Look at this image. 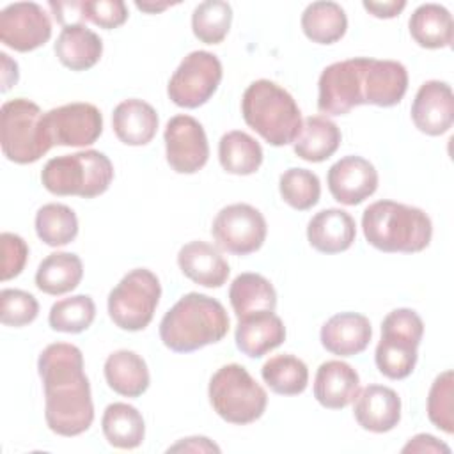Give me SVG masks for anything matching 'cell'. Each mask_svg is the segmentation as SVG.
<instances>
[{"instance_id":"obj_20","label":"cell","mask_w":454,"mask_h":454,"mask_svg":"<svg viewBox=\"0 0 454 454\" xmlns=\"http://www.w3.org/2000/svg\"><path fill=\"white\" fill-rule=\"evenodd\" d=\"M360 390L358 372L346 362L328 360L317 367L314 397L328 410H342L351 404Z\"/></svg>"},{"instance_id":"obj_29","label":"cell","mask_w":454,"mask_h":454,"mask_svg":"<svg viewBox=\"0 0 454 454\" xmlns=\"http://www.w3.org/2000/svg\"><path fill=\"white\" fill-rule=\"evenodd\" d=\"M229 300L238 319L259 312H275L277 307L275 287L259 273L238 275L231 284Z\"/></svg>"},{"instance_id":"obj_27","label":"cell","mask_w":454,"mask_h":454,"mask_svg":"<svg viewBox=\"0 0 454 454\" xmlns=\"http://www.w3.org/2000/svg\"><path fill=\"white\" fill-rule=\"evenodd\" d=\"M103 369L108 387L124 397H140L151 381L145 360L129 349L108 355Z\"/></svg>"},{"instance_id":"obj_17","label":"cell","mask_w":454,"mask_h":454,"mask_svg":"<svg viewBox=\"0 0 454 454\" xmlns=\"http://www.w3.org/2000/svg\"><path fill=\"white\" fill-rule=\"evenodd\" d=\"M411 121L419 131L438 137L450 129L454 122V96L447 82H424L411 103Z\"/></svg>"},{"instance_id":"obj_37","label":"cell","mask_w":454,"mask_h":454,"mask_svg":"<svg viewBox=\"0 0 454 454\" xmlns=\"http://www.w3.org/2000/svg\"><path fill=\"white\" fill-rule=\"evenodd\" d=\"M96 317V305L89 294H74L55 301L48 314V323L55 332L80 333Z\"/></svg>"},{"instance_id":"obj_25","label":"cell","mask_w":454,"mask_h":454,"mask_svg":"<svg viewBox=\"0 0 454 454\" xmlns=\"http://www.w3.org/2000/svg\"><path fill=\"white\" fill-rule=\"evenodd\" d=\"M156 110L142 99L121 101L112 114L115 137L126 145H145L158 131Z\"/></svg>"},{"instance_id":"obj_30","label":"cell","mask_w":454,"mask_h":454,"mask_svg":"<svg viewBox=\"0 0 454 454\" xmlns=\"http://www.w3.org/2000/svg\"><path fill=\"white\" fill-rule=\"evenodd\" d=\"M408 27L413 41L422 48H447L452 43V16L440 4L419 5L410 16Z\"/></svg>"},{"instance_id":"obj_44","label":"cell","mask_w":454,"mask_h":454,"mask_svg":"<svg viewBox=\"0 0 454 454\" xmlns=\"http://www.w3.org/2000/svg\"><path fill=\"white\" fill-rule=\"evenodd\" d=\"M403 452H433V454H450L449 445H445L443 442H440L438 438H434L433 434L427 433H420L415 434L413 438H410V442L403 447Z\"/></svg>"},{"instance_id":"obj_34","label":"cell","mask_w":454,"mask_h":454,"mask_svg":"<svg viewBox=\"0 0 454 454\" xmlns=\"http://www.w3.org/2000/svg\"><path fill=\"white\" fill-rule=\"evenodd\" d=\"M218 160L225 172L234 176H250L262 163L261 144L245 131L225 133L218 142Z\"/></svg>"},{"instance_id":"obj_41","label":"cell","mask_w":454,"mask_h":454,"mask_svg":"<svg viewBox=\"0 0 454 454\" xmlns=\"http://www.w3.org/2000/svg\"><path fill=\"white\" fill-rule=\"evenodd\" d=\"M39 314V303L34 294L23 289H2L0 293V319L5 326H25Z\"/></svg>"},{"instance_id":"obj_1","label":"cell","mask_w":454,"mask_h":454,"mask_svg":"<svg viewBox=\"0 0 454 454\" xmlns=\"http://www.w3.org/2000/svg\"><path fill=\"white\" fill-rule=\"evenodd\" d=\"M37 372L44 387L48 427L60 436L85 433L94 420V404L80 348L67 342L46 346L39 355Z\"/></svg>"},{"instance_id":"obj_35","label":"cell","mask_w":454,"mask_h":454,"mask_svg":"<svg viewBox=\"0 0 454 454\" xmlns=\"http://www.w3.org/2000/svg\"><path fill=\"white\" fill-rule=\"evenodd\" d=\"M264 383L280 395H298L307 388L309 369L294 355H275L261 367Z\"/></svg>"},{"instance_id":"obj_10","label":"cell","mask_w":454,"mask_h":454,"mask_svg":"<svg viewBox=\"0 0 454 454\" xmlns=\"http://www.w3.org/2000/svg\"><path fill=\"white\" fill-rule=\"evenodd\" d=\"M369 57H355L326 66L317 82V108L326 115H346L365 105Z\"/></svg>"},{"instance_id":"obj_9","label":"cell","mask_w":454,"mask_h":454,"mask_svg":"<svg viewBox=\"0 0 454 454\" xmlns=\"http://www.w3.org/2000/svg\"><path fill=\"white\" fill-rule=\"evenodd\" d=\"M161 286L147 268L128 271L108 294V316L121 330H144L160 303Z\"/></svg>"},{"instance_id":"obj_40","label":"cell","mask_w":454,"mask_h":454,"mask_svg":"<svg viewBox=\"0 0 454 454\" xmlns=\"http://www.w3.org/2000/svg\"><path fill=\"white\" fill-rule=\"evenodd\" d=\"M427 417L443 433H454V374L450 369L438 374L429 388Z\"/></svg>"},{"instance_id":"obj_36","label":"cell","mask_w":454,"mask_h":454,"mask_svg":"<svg viewBox=\"0 0 454 454\" xmlns=\"http://www.w3.org/2000/svg\"><path fill=\"white\" fill-rule=\"evenodd\" d=\"M35 232L48 247H64L78 234V218L66 204H44L35 213Z\"/></svg>"},{"instance_id":"obj_8","label":"cell","mask_w":454,"mask_h":454,"mask_svg":"<svg viewBox=\"0 0 454 454\" xmlns=\"http://www.w3.org/2000/svg\"><path fill=\"white\" fill-rule=\"evenodd\" d=\"M424 335V323L411 309H395L381 323V339L374 360L378 371L390 380L408 378L417 364V349Z\"/></svg>"},{"instance_id":"obj_47","label":"cell","mask_w":454,"mask_h":454,"mask_svg":"<svg viewBox=\"0 0 454 454\" xmlns=\"http://www.w3.org/2000/svg\"><path fill=\"white\" fill-rule=\"evenodd\" d=\"M176 450H184V452H220V447L215 445L209 438L206 436H190L183 438L176 445L168 447V452Z\"/></svg>"},{"instance_id":"obj_45","label":"cell","mask_w":454,"mask_h":454,"mask_svg":"<svg viewBox=\"0 0 454 454\" xmlns=\"http://www.w3.org/2000/svg\"><path fill=\"white\" fill-rule=\"evenodd\" d=\"M48 5L53 11L55 20L64 27L82 23V20H83L82 2H53L51 0V2H48Z\"/></svg>"},{"instance_id":"obj_43","label":"cell","mask_w":454,"mask_h":454,"mask_svg":"<svg viewBox=\"0 0 454 454\" xmlns=\"http://www.w3.org/2000/svg\"><path fill=\"white\" fill-rule=\"evenodd\" d=\"M0 245H2L0 278L5 282L18 277L23 271L28 259V245L21 236L12 232H2Z\"/></svg>"},{"instance_id":"obj_5","label":"cell","mask_w":454,"mask_h":454,"mask_svg":"<svg viewBox=\"0 0 454 454\" xmlns=\"http://www.w3.org/2000/svg\"><path fill=\"white\" fill-rule=\"evenodd\" d=\"M114 179V165L96 149L57 156L41 170L43 186L53 195H78L92 199L105 193Z\"/></svg>"},{"instance_id":"obj_26","label":"cell","mask_w":454,"mask_h":454,"mask_svg":"<svg viewBox=\"0 0 454 454\" xmlns=\"http://www.w3.org/2000/svg\"><path fill=\"white\" fill-rule=\"evenodd\" d=\"M103 53L101 37L83 23L64 27L55 43V55L71 71H85L96 66Z\"/></svg>"},{"instance_id":"obj_49","label":"cell","mask_w":454,"mask_h":454,"mask_svg":"<svg viewBox=\"0 0 454 454\" xmlns=\"http://www.w3.org/2000/svg\"><path fill=\"white\" fill-rule=\"evenodd\" d=\"M135 5L145 12H158L170 7V4H147V2H135Z\"/></svg>"},{"instance_id":"obj_24","label":"cell","mask_w":454,"mask_h":454,"mask_svg":"<svg viewBox=\"0 0 454 454\" xmlns=\"http://www.w3.org/2000/svg\"><path fill=\"white\" fill-rule=\"evenodd\" d=\"M365 80V105L394 106L401 103L408 90V71L397 60L369 59Z\"/></svg>"},{"instance_id":"obj_22","label":"cell","mask_w":454,"mask_h":454,"mask_svg":"<svg viewBox=\"0 0 454 454\" xmlns=\"http://www.w3.org/2000/svg\"><path fill=\"white\" fill-rule=\"evenodd\" d=\"M356 236L353 216L339 207L316 213L307 225V239L312 248L323 254H339L348 250Z\"/></svg>"},{"instance_id":"obj_4","label":"cell","mask_w":454,"mask_h":454,"mask_svg":"<svg viewBox=\"0 0 454 454\" xmlns=\"http://www.w3.org/2000/svg\"><path fill=\"white\" fill-rule=\"evenodd\" d=\"M241 114L245 122L275 147L293 144L303 122L294 98L266 78L247 87L241 98Z\"/></svg>"},{"instance_id":"obj_18","label":"cell","mask_w":454,"mask_h":454,"mask_svg":"<svg viewBox=\"0 0 454 454\" xmlns=\"http://www.w3.org/2000/svg\"><path fill=\"white\" fill-rule=\"evenodd\" d=\"M353 403L355 420L365 431L387 433L401 420V397L390 387L367 385L358 390Z\"/></svg>"},{"instance_id":"obj_46","label":"cell","mask_w":454,"mask_h":454,"mask_svg":"<svg viewBox=\"0 0 454 454\" xmlns=\"http://www.w3.org/2000/svg\"><path fill=\"white\" fill-rule=\"evenodd\" d=\"M362 5L365 11H369L376 18H395L406 7V2L404 0H387V2L364 0Z\"/></svg>"},{"instance_id":"obj_42","label":"cell","mask_w":454,"mask_h":454,"mask_svg":"<svg viewBox=\"0 0 454 454\" xmlns=\"http://www.w3.org/2000/svg\"><path fill=\"white\" fill-rule=\"evenodd\" d=\"M82 14L83 20L112 30L128 20V7L122 0H85L82 2Z\"/></svg>"},{"instance_id":"obj_11","label":"cell","mask_w":454,"mask_h":454,"mask_svg":"<svg viewBox=\"0 0 454 454\" xmlns=\"http://www.w3.org/2000/svg\"><path fill=\"white\" fill-rule=\"evenodd\" d=\"M222 82V62L216 55L197 50L188 53L168 80L170 101L183 108H199L211 99Z\"/></svg>"},{"instance_id":"obj_12","label":"cell","mask_w":454,"mask_h":454,"mask_svg":"<svg viewBox=\"0 0 454 454\" xmlns=\"http://www.w3.org/2000/svg\"><path fill=\"white\" fill-rule=\"evenodd\" d=\"M266 232L268 225L262 213L243 202L222 207L211 225L216 245L234 255L257 252L266 239Z\"/></svg>"},{"instance_id":"obj_19","label":"cell","mask_w":454,"mask_h":454,"mask_svg":"<svg viewBox=\"0 0 454 454\" xmlns=\"http://www.w3.org/2000/svg\"><path fill=\"white\" fill-rule=\"evenodd\" d=\"M371 337V321L358 312H339L332 316L319 333L323 348L337 356L362 353L369 346Z\"/></svg>"},{"instance_id":"obj_15","label":"cell","mask_w":454,"mask_h":454,"mask_svg":"<svg viewBox=\"0 0 454 454\" xmlns=\"http://www.w3.org/2000/svg\"><path fill=\"white\" fill-rule=\"evenodd\" d=\"M51 37V21L35 2L9 4L0 12V39L16 51H32Z\"/></svg>"},{"instance_id":"obj_7","label":"cell","mask_w":454,"mask_h":454,"mask_svg":"<svg viewBox=\"0 0 454 454\" xmlns=\"http://www.w3.org/2000/svg\"><path fill=\"white\" fill-rule=\"evenodd\" d=\"M209 403L225 422L245 426L262 417L268 394L239 364L220 367L209 380Z\"/></svg>"},{"instance_id":"obj_14","label":"cell","mask_w":454,"mask_h":454,"mask_svg":"<svg viewBox=\"0 0 454 454\" xmlns=\"http://www.w3.org/2000/svg\"><path fill=\"white\" fill-rule=\"evenodd\" d=\"M44 124L53 145L85 147L103 133V115L90 103H69L44 112Z\"/></svg>"},{"instance_id":"obj_38","label":"cell","mask_w":454,"mask_h":454,"mask_svg":"<svg viewBox=\"0 0 454 454\" xmlns=\"http://www.w3.org/2000/svg\"><path fill=\"white\" fill-rule=\"evenodd\" d=\"M232 23V7L223 0H206L193 9V35L206 44H218L225 39Z\"/></svg>"},{"instance_id":"obj_33","label":"cell","mask_w":454,"mask_h":454,"mask_svg":"<svg viewBox=\"0 0 454 454\" xmlns=\"http://www.w3.org/2000/svg\"><path fill=\"white\" fill-rule=\"evenodd\" d=\"M348 28V18L344 9L328 0L312 2L305 7L301 14L303 34L317 44L337 43Z\"/></svg>"},{"instance_id":"obj_21","label":"cell","mask_w":454,"mask_h":454,"mask_svg":"<svg viewBox=\"0 0 454 454\" xmlns=\"http://www.w3.org/2000/svg\"><path fill=\"white\" fill-rule=\"evenodd\" d=\"M177 264L184 277L204 287L223 286L231 273V268L220 250L200 239L181 247Z\"/></svg>"},{"instance_id":"obj_13","label":"cell","mask_w":454,"mask_h":454,"mask_svg":"<svg viewBox=\"0 0 454 454\" xmlns=\"http://www.w3.org/2000/svg\"><path fill=\"white\" fill-rule=\"evenodd\" d=\"M163 140L167 163L177 174H195L207 163V137L197 119L190 115L172 117L165 126Z\"/></svg>"},{"instance_id":"obj_2","label":"cell","mask_w":454,"mask_h":454,"mask_svg":"<svg viewBox=\"0 0 454 454\" xmlns=\"http://www.w3.org/2000/svg\"><path fill=\"white\" fill-rule=\"evenodd\" d=\"M225 307L200 293L181 296L160 321L161 342L176 353H192L222 340L229 332Z\"/></svg>"},{"instance_id":"obj_23","label":"cell","mask_w":454,"mask_h":454,"mask_svg":"<svg viewBox=\"0 0 454 454\" xmlns=\"http://www.w3.org/2000/svg\"><path fill=\"white\" fill-rule=\"evenodd\" d=\"M286 340V326L275 312H259L239 319L236 328L238 349L250 356L261 358Z\"/></svg>"},{"instance_id":"obj_16","label":"cell","mask_w":454,"mask_h":454,"mask_svg":"<svg viewBox=\"0 0 454 454\" xmlns=\"http://www.w3.org/2000/svg\"><path fill=\"white\" fill-rule=\"evenodd\" d=\"M326 181L337 202L356 206L376 192L378 172L369 160L351 154L340 158L328 168Z\"/></svg>"},{"instance_id":"obj_32","label":"cell","mask_w":454,"mask_h":454,"mask_svg":"<svg viewBox=\"0 0 454 454\" xmlns=\"http://www.w3.org/2000/svg\"><path fill=\"white\" fill-rule=\"evenodd\" d=\"M101 427L106 442L115 449H137L145 436L142 413L128 403H112L105 408Z\"/></svg>"},{"instance_id":"obj_28","label":"cell","mask_w":454,"mask_h":454,"mask_svg":"<svg viewBox=\"0 0 454 454\" xmlns=\"http://www.w3.org/2000/svg\"><path fill=\"white\" fill-rule=\"evenodd\" d=\"M340 140V129L333 121L325 115H310L301 122V129L293 144L298 158L319 163L339 149Z\"/></svg>"},{"instance_id":"obj_39","label":"cell","mask_w":454,"mask_h":454,"mask_svg":"<svg viewBox=\"0 0 454 454\" xmlns=\"http://www.w3.org/2000/svg\"><path fill=\"white\" fill-rule=\"evenodd\" d=\"M278 190L291 207L307 211L317 204L321 195L319 177L307 168H287L278 179Z\"/></svg>"},{"instance_id":"obj_3","label":"cell","mask_w":454,"mask_h":454,"mask_svg":"<svg viewBox=\"0 0 454 454\" xmlns=\"http://www.w3.org/2000/svg\"><path fill=\"white\" fill-rule=\"evenodd\" d=\"M362 229L367 243L388 254H415L424 250L433 236L431 218L415 206L378 200L365 207Z\"/></svg>"},{"instance_id":"obj_6","label":"cell","mask_w":454,"mask_h":454,"mask_svg":"<svg viewBox=\"0 0 454 454\" xmlns=\"http://www.w3.org/2000/svg\"><path fill=\"white\" fill-rule=\"evenodd\" d=\"M0 144L4 156L20 165L37 161L53 147L44 114L34 101L16 98L2 105Z\"/></svg>"},{"instance_id":"obj_31","label":"cell","mask_w":454,"mask_h":454,"mask_svg":"<svg viewBox=\"0 0 454 454\" xmlns=\"http://www.w3.org/2000/svg\"><path fill=\"white\" fill-rule=\"evenodd\" d=\"M82 277L83 264L76 254L53 252L41 261L35 271V286L46 294L59 296L76 289Z\"/></svg>"},{"instance_id":"obj_48","label":"cell","mask_w":454,"mask_h":454,"mask_svg":"<svg viewBox=\"0 0 454 454\" xmlns=\"http://www.w3.org/2000/svg\"><path fill=\"white\" fill-rule=\"evenodd\" d=\"M0 60H2V92H7L12 85H16L18 82V64L14 60L9 59L7 53H0Z\"/></svg>"}]
</instances>
